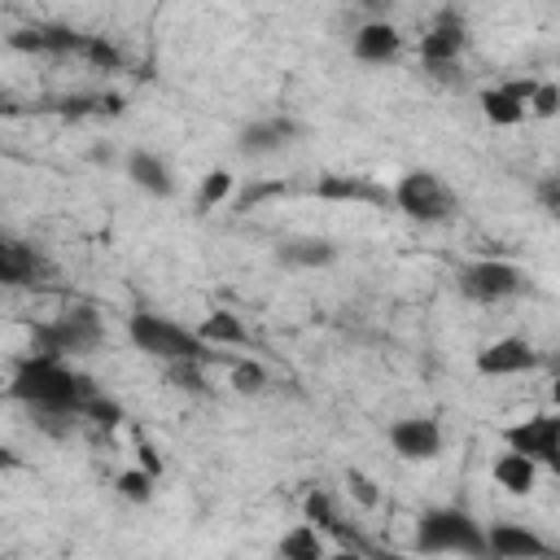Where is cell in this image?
<instances>
[{
  "label": "cell",
  "instance_id": "cell-11",
  "mask_svg": "<svg viewBox=\"0 0 560 560\" xmlns=\"http://www.w3.org/2000/svg\"><path fill=\"white\" fill-rule=\"evenodd\" d=\"M472 363L481 376H525L538 368V350L525 337H499V341L481 346Z\"/></svg>",
  "mask_w": 560,
  "mask_h": 560
},
{
  "label": "cell",
  "instance_id": "cell-26",
  "mask_svg": "<svg viewBox=\"0 0 560 560\" xmlns=\"http://www.w3.org/2000/svg\"><path fill=\"white\" fill-rule=\"evenodd\" d=\"M556 109H560V88H556L551 79H538L534 92H529V101H525V114H534V118H556Z\"/></svg>",
  "mask_w": 560,
  "mask_h": 560
},
{
  "label": "cell",
  "instance_id": "cell-23",
  "mask_svg": "<svg viewBox=\"0 0 560 560\" xmlns=\"http://www.w3.org/2000/svg\"><path fill=\"white\" fill-rule=\"evenodd\" d=\"M267 381H271V372H267L258 359H232V376H228V385H232L236 394H262Z\"/></svg>",
  "mask_w": 560,
  "mask_h": 560
},
{
  "label": "cell",
  "instance_id": "cell-32",
  "mask_svg": "<svg viewBox=\"0 0 560 560\" xmlns=\"http://www.w3.org/2000/svg\"><path fill=\"white\" fill-rule=\"evenodd\" d=\"M542 206H547V210H556V206H560V192H556V179H547V184H542Z\"/></svg>",
  "mask_w": 560,
  "mask_h": 560
},
{
  "label": "cell",
  "instance_id": "cell-18",
  "mask_svg": "<svg viewBox=\"0 0 560 560\" xmlns=\"http://www.w3.org/2000/svg\"><path fill=\"white\" fill-rule=\"evenodd\" d=\"M276 258L293 271H319V267L337 262V245L328 236H289V241H280Z\"/></svg>",
  "mask_w": 560,
  "mask_h": 560
},
{
  "label": "cell",
  "instance_id": "cell-24",
  "mask_svg": "<svg viewBox=\"0 0 560 560\" xmlns=\"http://www.w3.org/2000/svg\"><path fill=\"white\" fill-rule=\"evenodd\" d=\"M153 486H158V477H149L144 468H122L114 477V490H118L122 503H149L153 499Z\"/></svg>",
  "mask_w": 560,
  "mask_h": 560
},
{
  "label": "cell",
  "instance_id": "cell-21",
  "mask_svg": "<svg viewBox=\"0 0 560 560\" xmlns=\"http://www.w3.org/2000/svg\"><path fill=\"white\" fill-rule=\"evenodd\" d=\"M490 477H494V486L508 490V494H529L534 481H538V464H529V459L516 455V451H503V455L490 464Z\"/></svg>",
  "mask_w": 560,
  "mask_h": 560
},
{
  "label": "cell",
  "instance_id": "cell-6",
  "mask_svg": "<svg viewBox=\"0 0 560 560\" xmlns=\"http://www.w3.org/2000/svg\"><path fill=\"white\" fill-rule=\"evenodd\" d=\"M525 289V271L508 258H481V262H468L459 271V293L468 302H481V306H494V302H508Z\"/></svg>",
  "mask_w": 560,
  "mask_h": 560
},
{
  "label": "cell",
  "instance_id": "cell-17",
  "mask_svg": "<svg viewBox=\"0 0 560 560\" xmlns=\"http://www.w3.org/2000/svg\"><path fill=\"white\" fill-rule=\"evenodd\" d=\"M315 197L324 201H354V206H389V188L368 175H324L315 184Z\"/></svg>",
  "mask_w": 560,
  "mask_h": 560
},
{
  "label": "cell",
  "instance_id": "cell-8",
  "mask_svg": "<svg viewBox=\"0 0 560 560\" xmlns=\"http://www.w3.org/2000/svg\"><path fill=\"white\" fill-rule=\"evenodd\" d=\"M302 131H306V127H302L293 114H262V118H249V122L236 131V149H241L245 158H271V153H280V149L298 144Z\"/></svg>",
  "mask_w": 560,
  "mask_h": 560
},
{
  "label": "cell",
  "instance_id": "cell-20",
  "mask_svg": "<svg viewBox=\"0 0 560 560\" xmlns=\"http://www.w3.org/2000/svg\"><path fill=\"white\" fill-rule=\"evenodd\" d=\"M197 337H201L210 350H214V346H249V328H245V319H241L236 311H228V306H214V311L201 319Z\"/></svg>",
  "mask_w": 560,
  "mask_h": 560
},
{
  "label": "cell",
  "instance_id": "cell-7",
  "mask_svg": "<svg viewBox=\"0 0 560 560\" xmlns=\"http://www.w3.org/2000/svg\"><path fill=\"white\" fill-rule=\"evenodd\" d=\"M503 442H508V451L525 455L538 468H560V416L556 411H538L521 424H508Z\"/></svg>",
  "mask_w": 560,
  "mask_h": 560
},
{
  "label": "cell",
  "instance_id": "cell-14",
  "mask_svg": "<svg viewBox=\"0 0 560 560\" xmlns=\"http://www.w3.org/2000/svg\"><path fill=\"white\" fill-rule=\"evenodd\" d=\"M350 52H354V61H363V66H389V61L402 52V31H398L394 22H385V18L363 22V26L350 35Z\"/></svg>",
  "mask_w": 560,
  "mask_h": 560
},
{
  "label": "cell",
  "instance_id": "cell-9",
  "mask_svg": "<svg viewBox=\"0 0 560 560\" xmlns=\"http://www.w3.org/2000/svg\"><path fill=\"white\" fill-rule=\"evenodd\" d=\"M385 442L398 459H411V464H424V459H438L442 455V424L429 420V416H402L385 429Z\"/></svg>",
  "mask_w": 560,
  "mask_h": 560
},
{
  "label": "cell",
  "instance_id": "cell-19",
  "mask_svg": "<svg viewBox=\"0 0 560 560\" xmlns=\"http://www.w3.org/2000/svg\"><path fill=\"white\" fill-rule=\"evenodd\" d=\"M276 560H328V542H324V534L311 521H302V525H289L280 534Z\"/></svg>",
  "mask_w": 560,
  "mask_h": 560
},
{
  "label": "cell",
  "instance_id": "cell-27",
  "mask_svg": "<svg viewBox=\"0 0 560 560\" xmlns=\"http://www.w3.org/2000/svg\"><path fill=\"white\" fill-rule=\"evenodd\" d=\"M83 61L96 66V70H118V66H122V52H118L105 35H88V44H83Z\"/></svg>",
  "mask_w": 560,
  "mask_h": 560
},
{
  "label": "cell",
  "instance_id": "cell-10",
  "mask_svg": "<svg viewBox=\"0 0 560 560\" xmlns=\"http://www.w3.org/2000/svg\"><path fill=\"white\" fill-rule=\"evenodd\" d=\"M486 556H494V560H556V547L529 525L494 521V525H486Z\"/></svg>",
  "mask_w": 560,
  "mask_h": 560
},
{
  "label": "cell",
  "instance_id": "cell-3",
  "mask_svg": "<svg viewBox=\"0 0 560 560\" xmlns=\"http://www.w3.org/2000/svg\"><path fill=\"white\" fill-rule=\"evenodd\" d=\"M416 547L429 556H486V525L459 508H429L416 525Z\"/></svg>",
  "mask_w": 560,
  "mask_h": 560
},
{
  "label": "cell",
  "instance_id": "cell-34",
  "mask_svg": "<svg viewBox=\"0 0 560 560\" xmlns=\"http://www.w3.org/2000/svg\"><path fill=\"white\" fill-rule=\"evenodd\" d=\"M0 114H18V109H13V105H9L4 96H0Z\"/></svg>",
  "mask_w": 560,
  "mask_h": 560
},
{
  "label": "cell",
  "instance_id": "cell-31",
  "mask_svg": "<svg viewBox=\"0 0 560 560\" xmlns=\"http://www.w3.org/2000/svg\"><path fill=\"white\" fill-rule=\"evenodd\" d=\"M18 468H26V459H22L13 446H4V442H0V472H18Z\"/></svg>",
  "mask_w": 560,
  "mask_h": 560
},
{
  "label": "cell",
  "instance_id": "cell-2",
  "mask_svg": "<svg viewBox=\"0 0 560 560\" xmlns=\"http://www.w3.org/2000/svg\"><path fill=\"white\" fill-rule=\"evenodd\" d=\"M127 337L140 354L149 359H162V363H219L223 354L210 350L197 328L179 324V319H166V315H153V311H131L127 315Z\"/></svg>",
  "mask_w": 560,
  "mask_h": 560
},
{
  "label": "cell",
  "instance_id": "cell-16",
  "mask_svg": "<svg viewBox=\"0 0 560 560\" xmlns=\"http://www.w3.org/2000/svg\"><path fill=\"white\" fill-rule=\"evenodd\" d=\"M48 271L44 254L26 241H13V236H0V284L4 289H22V284H35L39 276Z\"/></svg>",
  "mask_w": 560,
  "mask_h": 560
},
{
  "label": "cell",
  "instance_id": "cell-15",
  "mask_svg": "<svg viewBox=\"0 0 560 560\" xmlns=\"http://www.w3.org/2000/svg\"><path fill=\"white\" fill-rule=\"evenodd\" d=\"M534 83H538V79H508V83H499V88H486V92L477 96V105H481V114H486L494 127H516V122L525 118V101H529Z\"/></svg>",
  "mask_w": 560,
  "mask_h": 560
},
{
  "label": "cell",
  "instance_id": "cell-29",
  "mask_svg": "<svg viewBox=\"0 0 560 560\" xmlns=\"http://www.w3.org/2000/svg\"><path fill=\"white\" fill-rule=\"evenodd\" d=\"M83 416H88V420H96L101 429H114V424L122 420V407H118L114 398H105V394H96V398L88 402V411H83Z\"/></svg>",
  "mask_w": 560,
  "mask_h": 560
},
{
  "label": "cell",
  "instance_id": "cell-4",
  "mask_svg": "<svg viewBox=\"0 0 560 560\" xmlns=\"http://www.w3.org/2000/svg\"><path fill=\"white\" fill-rule=\"evenodd\" d=\"M389 206L402 210V214L416 219V223H446V219H455L459 197H455V188H451L438 171L416 166V171H407V175L389 188Z\"/></svg>",
  "mask_w": 560,
  "mask_h": 560
},
{
  "label": "cell",
  "instance_id": "cell-33",
  "mask_svg": "<svg viewBox=\"0 0 560 560\" xmlns=\"http://www.w3.org/2000/svg\"><path fill=\"white\" fill-rule=\"evenodd\" d=\"M328 560H368V556L354 551V547H341V551H328Z\"/></svg>",
  "mask_w": 560,
  "mask_h": 560
},
{
  "label": "cell",
  "instance_id": "cell-28",
  "mask_svg": "<svg viewBox=\"0 0 560 560\" xmlns=\"http://www.w3.org/2000/svg\"><path fill=\"white\" fill-rule=\"evenodd\" d=\"M346 490H350V499H354L359 508H376V503H381V486H376L363 468H346Z\"/></svg>",
  "mask_w": 560,
  "mask_h": 560
},
{
  "label": "cell",
  "instance_id": "cell-5",
  "mask_svg": "<svg viewBox=\"0 0 560 560\" xmlns=\"http://www.w3.org/2000/svg\"><path fill=\"white\" fill-rule=\"evenodd\" d=\"M105 337V324L92 306H74L57 319H39L31 324V350L35 354H57V359H70V354H88L96 350Z\"/></svg>",
  "mask_w": 560,
  "mask_h": 560
},
{
  "label": "cell",
  "instance_id": "cell-25",
  "mask_svg": "<svg viewBox=\"0 0 560 560\" xmlns=\"http://www.w3.org/2000/svg\"><path fill=\"white\" fill-rule=\"evenodd\" d=\"M166 381L184 394H206V363H166Z\"/></svg>",
  "mask_w": 560,
  "mask_h": 560
},
{
  "label": "cell",
  "instance_id": "cell-12",
  "mask_svg": "<svg viewBox=\"0 0 560 560\" xmlns=\"http://www.w3.org/2000/svg\"><path fill=\"white\" fill-rule=\"evenodd\" d=\"M464 48H468V31H464V22H459L455 13H442V18L420 35V61H424L429 70L455 66V61L464 57Z\"/></svg>",
  "mask_w": 560,
  "mask_h": 560
},
{
  "label": "cell",
  "instance_id": "cell-13",
  "mask_svg": "<svg viewBox=\"0 0 560 560\" xmlns=\"http://www.w3.org/2000/svg\"><path fill=\"white\" fill-rule=\"evenodd\" d=\"M122 171H127V179L144 192V197H158V201H166V197H175V171H171V162L158 153V149H127V158H122Z\"/></svg>",
  "mask_w": 560,
  "mask_h": 560
},
{
  "label": "cell",
  "instance_id": "cell-1",
  "mask_svg": "<svg viewBox=\"0 0 560 560\" xmlns=\"http://www.w3.org/2000/svg\"><path fill=\"white\" fill-rule=\"evenodd\" d=\"M9 394L18 402H26L35 416H44V429L48 420H74L88 411V402L101 394L79 368H70V359H57V354H22L13 363V376H9Z\"/></svg>",
  "mask_w": 560,
  "mask_h": 560
},
{
  "label": "cell",
  "instance_id": "cell-30",
  "mask_svg": "<svg viewBox=\"0 0 560 560\" xmlns=\"http://www.w3.org/2000/svg\"><path fill=\"white\" fill-rule=\"evenodd\" d=\"M136 468H144L149 477H162V459H158V451L136 433Z\"/></svg>",
  "mask_w": 560,
  "mask_h": 560
},
{
  "label": "cell",
  "instance_id": "cell-22",
  "mask_svg": "<svg viewBox=\"0 0 560 560\" xmlns=\"http://www.w3.org/2000/svg\"><path fill=\"white\" fill-rule=\"evenodd\" d=\"M232 188H236V175H232V171H223V166H219V171H210V175H206V179L197 184V197H192V210H201V214H206V210H214V206H223V201L232 197Z\"/></svg>",
  "mask_w": 560,
  "mask_h": 560
}]
</instances>
